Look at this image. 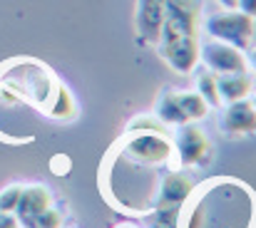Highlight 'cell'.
Listing matches in <instances>:
<instances>
[{
  "instance_id": "9a60e30c",
  "label": "cell",
  "mask_w": 256,
  "mask_h": 228,
  "mask_svg": "<svg viewBox=\"0 0 256 228\" xmlns=\"http://www.w3.org/2000/svg\"><path fill=\"white\" fill-rule=\"evenodd\" d=\"M196 92L206 99L209 107H222V97L216 89V75H212L209 70H202L196 77Z\"/></svg>"
},
{
  "instance_id": "2e32d148",
  "label": "cell",
  "mask_w": 256,
  "mask_h": 228,
  "mask_svg": "<svg viewBox=\"0 0 256 228\" xmlns=\"http://www.w3.org/2000/svg\"><path fill=\"white\" fill-rule=\"evenodd\" d=\"M62 226V214L55 211L52 206H48L45 211L30 216L22 221V228H60Z\"/></svg>"
},
{
  "instance_id": "4fadbf2b",
  "label": "cell",
  "mask_w": 256,
  "mask_h": 228,
  "mask_svg": "<svg viewBox=\"0 0 256 228\" xmlns=\"http://www.w3.org/2000/svg\"><path fill=\"white\" fill-rule=\"evenodd\" d=\"M252 77L246 72H239V75H216V89H219V97H222V104H229V102H239V99H246L252 94Z\"/></svg>"
},
{
  "instance_id": "30bf717a",
  "label": "cell",
  "mask_w": 256,
  "mask_h": 228,
  "mask_svg": "<svg viewBox=\"0 0 256 228\" xmlns=\"http://www.w3.org/2000/svg\"><path fill=\"white\" fill-rule=\"evenodd\" d=\"M164 2L167 0H137L134 25H137V35L144 42H157L162 17H164Z\"/></svg>"
},
{
  "instance_id": "ba28073f",
  "label": "cell",
  "mask_w": 256,
  "mask_h": 228,
  "mask_svg": "<svg viewBox=\"0 0 256 228\" xmlns=\"http://www.w3.org/2000/svg\"><path fill=\"white\" fill-rule=\"evenodd\" d=\"M194 196V181L182 174V171H170L162 176L160 181V191H157V201H154V209L160 211H174L179 214L182 206ZM152 209V211H154Z\"/></svg>"
},
{
  "instance_id": "277c9868",
  "label": "cell",
  "mask_w": 256,
  "mask_h": 228,
  "mask_svg": "<svg viewBox=\"0 0 256 228\" xmlns=\"http://www.w3.org/2000/svg\"><path fill=\"white\" fill-rule=\"evenodd\" d=\"M209 104L199 92H164L157 99L154 117L164 127H182V124H194L209 114Z\"/></svg>"
},
{
  "instance_id": "7c38bea8",
  "label": "cell",
  "mask_w": 256,
  "mask_h": 228,
  "mask_svg": "<svg viewBox=\"0 0 256 228\" xmlns=\"http://www.w3.org/2000/svg\"><path fill=\"white\" fill-rule=\"evenodd\" d=\"M48 206H52V194L48 186L42 184H30V186H22V194H20V201L15 206V216L18 221L22 224L25 219L45 211Z\"/></svg>"
},
{
  "instance_id": "5bb4252c",
  "label": "cell",
  "mask_w": 256,
  "mask_h": 228,
  "mask_svg": "<svg viewBox=\"0 0 256 228\" xmlns=\"http://www.w3.org/2000/svg\"><path fill=\"white\" fill-rule=\"evenodd\" d=\"M45 109H48V114L52 119H60V122H68V119H72L78 114V104H75L72 92L65 84H60V82L55 84V92H52V97H50Z\"/></svg>"
},
{
  "instance_id": "7402d4cb",
  "label": "cell",
  "mask_w": 256,
  "mask_h": 228,
  "mask_svg": "<svg viewBox=\"0 0 256 228\" xmlns=\"http://www.w3.org/2000/svg\"><path fill=\"white\" fill-rule=\"evenodd\" d=\"M219 5H222V7H226V10H236L239 0H219Z\"/></svg>"
},
{
  "instance_id": "8992f818",
  "label": "cell",
  "mask_w": 256,
  "mask_h": 228,
  "mask_svg": "<svg viewBox=\"0 0 256 228\" xmlns=\"http://www.w3.org/2000/svg\"><path fill=\"white\" fill-rule=\"evenodd\" d=\"M124 154L140 159V161H147V164H167L174 154L172 142L162 134V132H137V134H127L122 147Z\"/></svg>"
},
{
  "instance_id": "44dd1931",
  "label": "cell",
  "mask_w": 256,
  "mask_h": 228,
  "mask_svg": "<svg viewBox=\"0 0 256 228\" xmlns=\"http://www.w3.org/2000/svg\"><path fill=\"white\" fill-rule=\"evenodd\" d=\"M244 57H246V67H252V70H256V47H246Z\"/></svg>"
},
{
  "instance_id": "52a82bcc",
  "label": "cell",
  "mask_w": 256,
  "mask_h": 228,
  "mask_svg": "<svg viewBox=\"0 0 256 228\" xmlns=\"http://www.w3.org/2000/svg\"><path fill=\"white\" fill-rule=\"evenodd\" d=\"M174 152L179 159V166H199L209 159L212 144L206 139V134L196 127V124H182L176 129V139H174Z\"/></svg>"
},
{
  "instance_id": "cb8c5ba5",
  "label": "cell",
  "mask_w": 256,
  "mask_h": 228,
  "mask_svg": "<svg viewBox=\"0 0 256 228\" xmlns=\"http://www.w3.org/2000/svg\"><path fill=\"white\" fill-rule=\"evenodd\" d=\"M252 104H254V109H256V94H254V99H252Z\"/></svg>"
},
{
  "instance_id": "ac0fdd59",
  "label": "cell",
  "mask_w": 256,
  "mask_h": 228,
  "mask_svg": "<svg viewBox=\"0 0 256 228\" xmlns=\"http://www.w3.org/2000/svg\"><path fill=\"white\" fill-rule=\"evenodd\" d=\"M164 124L154 117H134L130 124H127V134H137V132H162Z\"/></svg>"
},
{
  "instance_id": "5b68a950",
  "label": "cell",
  "mask_w": 256,
  "mask_h": 228,
  "mask_svg": "<svg viewBox=\"0 0 256 228\" xmlns=\"http://www.w3.org/2000/svg\"><path fill=\"white\" fill-rule=\"evenodd\" d=\"M199 62L212 72V75H239L246 72V57L244 50L222 42V40H204L199 42Z\"/></svg>"
},
{
  "instance_id": "8fae6325",
  "label": "cell",
  "mask_w": 256,
  "mask_h": 228,
  "mask_svg": "<svg viewBox=\"0 0 256 228\" xmlns=\"http://www.w3.org/2000/svg\"><path fill=\"white\" fill-rule=\"evenodd\" d=\"M222 129L229 134H254L256 132V109L249 99L229 102L222 114Z\"/></svg>"
},
{
  "instance_id": "d4e9b609",
  "label": "cell",
  "mask_w": 256,
  "mask_h": 228,
  "mask_svg": "<svg viewBox=\"0 0 256 228\" xmlns=\"http://www.w3.org/2000/svg\"><path fill=\"white\" fill-rule=\"evenodd\" d=\"M60 228H65V226H60Z\"/></svg>"
},
{
  "instance_id": "e0dca14e",
  "label": "cell",
  "mask_w": 256,
  "mask_h": 228,
  "mask_svg": "<svg viewBox=\"0 0 256 228\" xmlns=\"http://www.w3.org/2000/svg\"><path fill=\"white\" fill-rule=\"evenodd\" d=\"M22 186L20 184H10L5 189H0V214H15V206L20 201Z\"/></svg>"
},
{
  "instance_id": "ffe728a7",
  "label": "cell",
  "mask_w": 256,
  "mask_h": 228,
  "mask_svg": "<svg viewBox=\"0 0 256 228\" xmlns=\"http://www.w3.org/2000/svg\"><path fill=\"white\" fill-rule=\"evenodd\" d=\"M236 10H242V12L249 15V17H256V0H239Z\"/></svg>"
},
{
  "instance_id": "3957f363",
  "label": "cell",
  "mask_w": 256,
  "mask_h": 228,
  "mask_svg": "<svg viewBox=\"0 0 256 228\" xmlns=\"http://www.w3.org/2000/svg\"><path fill=\"white\" fill-rule=\"evenodd\" d=\"M202 2L199 0H167L157 45H167L184 37H199Z\"/></svg>"
},
{
  "instance_id": "d6986e66",
  "label": "cell",
  "mask_w": 256,
  "mask_h": 228,
  "mask_svg": "<svg viewBox=\"0 0 256 228\" xmlns=\"http://www.w3.org/2000/svg\"><path fill=\"white\" fill-rule=\"evenodd\" d=\"M0 228H22L15 214H0Z\"/></svg>"
},
{
  "instance_id": "6da1fadb",
  "label": "cell",
  "mask_w": 256,
  "mask_h": 228,
  "mask_svg": "<svg viewBox=\"0 0 256 228\" xmlns=\"http://www.w3.org/2000/svg\"><path fill=\"white\" fill-rule=\"evenodd\" d=\"M55 84H58V79L52 77V72L45 65H40L35 60H18L5 72L0 87L10 89L18 99H25L32 107L45 109L52 92H55Z\"/></svg>"
},
{
  "instance_id": "9c48e42d",
  "label": "cell",
  "mask_w": 256,
  "mask_h": 228,
  "mask_svg": "<svg viewBox=\"0 0 256 228\" xmlns=\"http://www.w3.org/2000/svg\"><path fill=\"white\" fill-rule=\"evenodd\" d=\"M199 37H184V40H174L167 45H157L162 60L170 65L176 75H189L196 70L199 65Z\"/></svg>"
},
{
  "instance_id": "603a6c76",
  "label": "cell",
  "mask_w": 256,
  "mask_h": 228,
  "mask_svg": "<svg viewBox=\"0 0 256 228\" xmlns=\"http://www.w3.org/2000/svg\"><path fill=\"white\" fill-rule=\"evenodd\" d=\"M114 228H140V226H134V224H120V226H114Z\"/></svg>"
},
{
  "instance_id": "7a4b0ae2",
  "label": "cell",
  "mask_w": 256,
  "mask_h": 228,
  "mask_svg": "<svg viewBox=\"0 0 256 228\" xmlns=\"http://www.w3.org/2000/svg\"><path fill=\"white\" fill-rule=\"evenodd\" d=\"M202 27L209 37L229 42L239 50H246L254 40V17L244 15L242 10H214L202 17Z\"/></svg>"
}]
</instances>
